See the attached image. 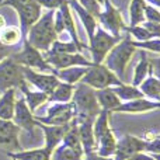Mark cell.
Listing matches in <instances>:
<instances>
[{
    "instance_id": "1",
    "label": "cell",
    "mask_w": 160,
    "mask_h": 160,
    "mask_svg": "<svg viewBox=\"0 0 160 160\" xmlns=\"http://www.w3.org/2000/svg\"><path fill=\"white\" fill-rule=\"evenodd\" d=\"M53 16L55 10H48L45 14H41L39 20L27 32V41L38 51H49L51 45L58 39V34L53 28Z\"/></svg>"
},
{
    "instance_id": "2",
    "label": "cell",
    "mask_w": 160,
    "mask_h": 160,
    "mask_svg": "<svg viewBox=\"0 0 160 160\" xmlns=\"http://www.w3.org/2000/svg\"><path fill=\"white\" fill-rule=\"evenodd\" d=\"M135 51H136V48L133 45L132 39L129 37H125V38L119 39L112 47V49L107 53L102 65L107 69H110L122 82L125 76V69H127L129 61L132 59Z\"/></svg>"
},
{
    "instance_id": "3",
    "label": "cell",
    "mask_w": 160,
    "mask_h": 160,
    "mask_svg": "<svg viewBox=\"0 0 160 160\" xmlns=\"http://www.w3.org/2000/svg\"><path fill=\"white\" fill-rule=\"evenodd\" d=\"M70 101L75 107V117L73 118H86V117L96 118L101 111L96 97V90L82 82H79L78 86L75 87Z\"/></svg>"
},
{
    "instance_id": "4",
    "label": "cell",
    "mask_w": 160,
    "mask_h": 160,
    "mask_svg": "<svg viewBox=\"0 0 160 160\" xmlns=\"http://www.w3.org/2000/svg\"><path fill=\"white\" fill-rule=\"evenodd\" d=\"M121 38L111 35L110 32L104 30L102 27L97 25V30L94 35L88 39V49L91 52V62L94 65H101L104 62L107 53L112 49V47Z\"/></svg>"
},
{
    "instance_id": "5",
    "label": "cell",
    "mask_w": 160,
    "mask_h": 160,
    "mask_svg": "<svg viewBox=\"0 0 160 160\" xmlns=\"http://www.w3.org/2000/svg\"><path fill=\"white\" fill-rule=\"evenodd\" d=\"M82 83L90 86L94 90H101V88L114 87V86H119L124 82H121L110 69L104 66V65H93L88 68L87 73L83 76L80 80Z\"/></svg>"
},
{
    "instance_id": "6",
    "label": "cell",
    "mask_w": 160,
    "mask_h": 160,
    "mask_svg": "<svg viewBox=\"0 0 160 160\" xmlns=\"http://www.w3.org/2000/svg\"><path fill=\"white\" fill-rule=\"evenodd\" d=\"M97 18L100 21V27H102L107 32L117 38H121V31L127 28L121 11L111 3V0H104L101 13Z\"/></svg>"
},
{
    "instance_id": "7",
    "label": "cell",
    "mask_w": 160,
    "mask_h": 160,
    "mask_svg": "<svg viewBox=\"0 0 160 160\" xmlns=\"http://www.w3.org/2000/svg\"><path fill=\"white\" fill-rule=\"evenodd\" d=\"M14 62H17L18 65L24 68H30V69H38L41 72H51L53 73V68L45 61L44 55L41 53V51H38L37 48H34L30 42L25 39L24 41V49L21 52L13 55Z\"/></svg>"
},
{
    "instance_id": "8",
    "label": "cell",
    "mask_w": 160,
    "mask_h": 160,
    "mask_svg": "<svg viewBox=\"0 0 160 160\" xmlns=\"http://www.w3.org/2000/svg\"><path fill=\"white\" fill-rule=\"evenodd\" d=\"M25 83L22 75V66L14 62L11 58L0 61V93H4L8 88L20 87Z\"/></svg>"
},
{
    "instance_id": "9",
    "label": "cell",
    "mask_w": 160,
    "mask_h": 160,
    "mask_svg": "<svg viewBox=\"0 0 160 160\" xmlns=\"http://www.w3.org/2000/svg\"><path fill=\"white\" fill-rule=\"evenodd\" d=\"M75 117V107L72 102H55L48 108V115L37 118L35 121L44 125H68Z\"/></svg>"
},
{
    "instance_id": "10",
    "label": "cell",
    "mask_w": 160,
    "mask_h": 160,
    "mask_svg": "<svg viewBox=\"0 0 160 160\" xmlns=\"http://www.w3.org/2000/svg\"><path fill=\"white\" fill-rule=\"evenodd\" d=\"M45 61L51 65L55 70L59 69H66V68L72 66H93V62L87 61L80 52L76 53H52V52H45L44 55Z\"/></svg>"
},
{
    "instance_id": "11",
    "label": "cell",
    "mask_w": 160,
    "mask_h": 160,
    "mask_svg": "<svg viewBox=\"0 0 160 160\" xmlns=\"http://www.w3.org/2000/svg\"><path fill=\"white\" fill-rule=\"evenodd\" d=\"M22 75H24L25 80H28L39 91L48 94V96L55 90V87L61 82L53 73H38L35 70L30 69V68H24V66H22Z\"/></svg>"
},
{
    "instance_id": "12",
    "label": "cell",
    "mask_w": 160,
    "mask_h": 160,
    "mask_svg": "<svg viewBox=\"0 0 160 160\" xmlns=\"http://www.w3.org/2000/svg\"><path fill=\"white\" fill-rule=\"evenodd\" d=\"M145 148H146V141L139 139L136 136L127 135L119 142H117V149L114 153L115 159L114 160H128L135 153L145 152Z\"/></svg>"
},
{
    "instance_id": "13",
    "label": "cell",
    "mask_w": 160,
    "mask_h": 160,
    "mask_svg": "<svg viewBox=\"0 0 160 160\" xmlns=\"http://www.w3.org/2000/svg\"><path fill=\"white\" fill-rule=\"evenodd\" d=\"M20 128L13 121L0 119V146L8 152H18L21 150L18 142Z\"/></svg>"
},
{
    "instance_id": "14",
    "label": "cell",
    "mask_w": 160,
    "mask_h": 160,
    "mask_svg": "<svg viewBox=\"0 0 160 160\" xmlns=\"http://www.w3.org/2000/svg\"><path fill=\"white\" fill-rule=\"evenodd\" d=\"M18 14V18H20V24H21V32L24 35H27L28 30L35 24L37 21L39 20L41 17V4L38 2H32V3H28V4L24 6H18V7H14Z\"/></svg>"
},
{
    "instance_id": "15",
    "label": "cell",
    "mask_w": 160,
    "mask_h": 160,
    "mask_svg": "<svg viewBox=\"0 0 160 160\" xmlns=\"http://www.w3.org/2000/svg\"><path fill=\"white\" fill-rule=\"evenodd\" d=\"M37 125L39 128H42L45 133V148L44 149L47 150L49 155H52V152L56 149L59 143L63 141L66 132L69 131L70 124L68 125H44L41 122L37 121Z\"/></svg>"
},
{
    "instance_id": "16",
    "label": "cell",
    "mask_w": 160,
    "mask_h": 160,
    "mask_svg": "<svg viewBox=\"0 0 160 160\" xmlns=\"http://www.w3.org/2000/svg\"><path fill=\"white\" fill-rule=\"evenodd\" d=\"M14 124L18 128H24L28 132H32L34 128L37 127V121L32 117V112L30 111L27 102L24 98H20L18 101H16V107H14Z\"/></svg>"
},
{
    "instance_id": "17",
    "label": "cell",
    "mask_w": 160,
    "mask_h": 160,
    "mask_svg": "<svg viewBox=\"0 0 160 160\" xmlns=\"http://www.w3.org/2000/svg\"><path fill=\"white\" fill-rule=\"evenodd\" d=\"M160 108V101H153V100L136 98L131 101L121 102L118 107L114 110V112H146L150 110H158Z\"/></svg>"
},
{
    "instance_id": "18",
    "label": "cell",
    "mask_w": 160,
    "mask_h": 160,
    "mask_svg": "<svg viewBox=\"0 0 160 160\" xmlns=\"http://www.w3.org/2000/svg\"><path fill=\"white\" fill-rule=\"evenodd\" d=\"M69 6H70V8H72V10L78 14V17L80 18V21H82L83 27H84L86 34H87L88 39H90L91 37L94 35L96 30H97V20H96V17H93L87 10H84V8L79 4L78 0H69Z\"/></svg>"
},
{
    "instance_id": "19",
    "label": "cell",
    "mask_w": 160,
    "mask_h": 160,
    "mask_svg": "<svg viewBox=\"0 0 160 160\" xmlns=\"http://www.w3.org/2000/svg\"><path fill=\"white\" fill-rule=\"evenodd\" d=\"M117 149V141L114 138L111 129L105 131L104 133L96 139V150L97 155L102 156V158H112Z\"/></svg>"
},
{
    "instance_id": "20",
    "label": "cell",
    "mask_w": 160,
    "mask_h": 160,
    "mask_svg": "<svg viewBox=\"0 0 160 160\" xmlns=\"http://www.w3.org/2000/svg\"><path fill=\"white\" fill-rule=\"evenodd\" d=\"M59 10H61L62 18H63L65 31H68V32H69L72 41L75 42V44L80 48V51H82L83 48H84V44H82V42H80V39H79L78 30H76V22H75V18H73V16H72V8H70V6H69V0H68L66 3H63V4L59 7Z\"/></svg>"
},
{
    "instance_id": "21",
    "label": "cell",
    "mask_w": 160,
    "mask_h": 160,
    "mask_svg": "<svg viewBox=\"0 0 160 160\" xmlns=\"http://www.w3.org/2000/svg\"><path fill=\"white\" fill-rule=\"evenodd\" d=\"M87 70H88L87 66H72V68L59 69V70L53 69V75L61 80V82L75 86L83 79V76L87 73Z\"/></svg>"
},
{
    "instance_id": "22",
    "label": "cell",
    "mask_w": 160,
    "mask_h": 160,
    "mask_svg": "<svg viewBox=\"0 0 160 160\" xmlns=\"http://www.w3.org/2000/svg\"><path fill=\"white\" fill-rule=\"evenodd\" d=\"M96 97L97 101L100 104V108L108 112H112L119 104H121V100L117 97V94L112 91L111 87L107 88H101V90H96Z\"/></svg>"
},
{
    "instance_id": "23",
    "label": "cell",
    "mask_w": 160,
    "mask_h": 160,
    "mask_svg": "<svg viewBox=\"0 0 160 160\" xmlns=\"http://www.w3.org/2000/svg\"><path fill=\"white\" fill-rule=\"evenodd\" d=\"M16 90L14 88H8L3 93L2 98H0V119L4 121H11L14 115V107H16Z\"/></svg>"
},
{
    "instance_id": "24",
    "label": "cell",
    "mask_w": 160,
    "mask_h": 160,
    "mask_svg": "<svg viewBox=\"0 0 160 160\" xmlns=\"http://www.w3.org/2000/svg\"><path fill=\"white\" fill-rule=\"evenodd\" d=\"M139 90L148 98L153 101H160V80L155 78L152 73L139 84Z\"/></svg>"
},
{
    "instance_id": "25",
    "label": "cell",
    "mask_w": 160,
    "mask_h": 160,
    "mask_svg": "<svg viewBox=\"0 0 160 160\" xmlns=\"http://www.w3.org/2000/svg\"><path fill=\"white\" fill-rule=\"evenodd\" d=\"M149 75H150V61L146 55V51H142L141 59H139L138 65H136V68H135V72H133L132 86L139 87V84H141Z\"/></svg>"
},
{
    "instance_id": "26",
    "label": "cell",
    "mask_w": 160,
    "mask_h": 160,
    "mask_svg": "<svg viewBox=\"0 0 160 160\" xmlns=\"http://www.w3.org/2000/svg\"><path fill=\"white\" fill-rule=\"evenodd\" d=\"M73 90H75L73 84L59 82V84L55 87V90L48 96V100L52 102H70L73 96Z\"/></svg>"
},
{
    "instance_id": "27",
    "label": "cell",
    "mask_w": 160,
    "mask_h": 160,
    "mask_svg": "<svg viewBox=\"0 0 160 160\" xmlns=\"http://www.w3.org/2000/svg\"><path fill=\"white\" fill-rule=\"evenodd\" d=\"M112 91L117 94L121 101H131V100H136V98H143V94L142 91L139 90V87H135V86H131V84H119V86H114Z\"/></svg>"
},
{
    "instance_id": "28",
    "label": "cell",
    "mask_w": 160,
    "mask_h": 160,
    "mask_svg": "<svg viewBox=\"0 0 160 160\" xmlns=\"http://www.w3.org/2000/svg\"><path fill=\"white\" fill-rule=\"evenodd\" d=\"M20 87H21L22 93L25 94L24 100H25V102H27V105H28L31 112L35 111L37 108H38L41 104H44L45 101H48V94L42 93V91H30L27 88V86H25V83L21 84Z\"/></svg>"
},
{
    "instance_id": "29",
    "label": "cell",
    "mask_w": 160,
    "mask_h": 160,
    "mask_svg": "<svg viewBox=\"0 0 160 160\" xmlns=\"http://www.w3.org/2000/svg\"><path fill=\"white\" fill-rule=\"evenodd\" d=\"M145 0H131L129 4V25H138L145 21Z\"/></svg>"
},
{
    "instance_id": "30",
    "label": "cell",
    "mask_w": 160,
    "mask_h": 160,
    "mask_svg": "<svg viewBox=\"0 0 160 160\" xmlns=\"http://www.w3.org/2000/svg\"><path fill=\"white\" fill-rule=\"evenodd\" d=\"M83 150L73 149V148L68 146V145H61L56 146L55 153L52 156L51 160H83Z\"/></svg>"
},
{
    "instance_id": "31",
    "label": "cell",
    "mask_w": 160,
    "mask_h": 160,
    "mask_svg": "<svg viewBox=\"0 0 160 160\" xmlns=\"http://www.w3.org/2000/svg\"><path fill=\"white\" fill-rule=\"evenodd\" d=\"M10 156L16 160H51V155L45 149H32L27 152L10 153Z\"/></svg>"
},
{
    "instance_id": "32",
    "label": "cell",
    "mask_w": 160,
    "mask_h": 160,
    "mask_svg": "<svg viewBox=\"0 0 160 160\" xmlns=\"http://www.w3.org/2000/svg\"><path fill=\"white\" fill-rule=\"evenodd\" d=\"M20 37H21V30L18 27H6L0 31V42L6 47H10L14 45L20 41Z\"/></svg>"
},
{
    "instance_id": "33",
    "label": "cell",
    "mask_w": 160,
    "mask_h": 160,
    "mask_svg": "<svg viewBox=\"0 0 160 160\" xmlns=\"http://www.w3.org/2000/svg\"><path fill=\"white\" fill-rule=\"evenodd\" d=\"M47 52H52V53H76V52H80V48L73 41L62 42V41H58V39H56V41L51 45L49 51H47Z\"/></svg>"
},
{
    "instance_id": "34",
    "label": "cell",
    "mask_w": 160,
    "mask_h": 160,
    "mask_svg": "<svg viewBox=\"0 0 160 160\" xmlns=\"http://www.w3.org/2000/svg\"><path fill=\"white\" fill-rule=\"evenodd\" d=\"M125 30L128 31V34L133 37L132 41H136V42H142V41H148V39L153 38L150 35V32L143 27V24H138V25H129L127 27Z\"/></svg>"
},
{
    "instance_id": "35",
    "label": "cell",
    "mask_w": 160,
    "mask_h": 160,
    "mask_svg": "<svg viewBox=\"0 0 160 160\" xmlns=\"http://www.w3.org/2000/svg\"><path fill=\"white\" fill-rule=\"evenodd\" d=\"M132 42H133V45H135V48L160 53V38H150V39H148V41H142V42L132 41Z\"/></svg>"
},
{
    "instance_id": "36",
    "label": "cell",
    "mask_w": 160,
    "mask_h": 160,
    "mask_svg": "<svg viewBox=\"0 0 160 160\" xmlns=\"http://www.w3.org/2000/svg\"><path fill=\"white\" fill-rule=\"evenodd\" d=\"M78 2L84 10H87L88 13L93 17H96V18L100 16V13H101L102 6L100 4V3H97L96 0H78Z\"/></svg>"
},
{
    "instance_id": "37",
    "label": "cell",
    "mask_w": 160,
    "mask_h": 160,
    "mask_svg": "<svg viewBox=\"0 0 160 160\" xmlns=\"http://www.w3.org/2000/svg\"><path fill=\"white\" fill-rule=\"evenodd\" d=\"M145 20L150 22H159L160 24V10L150 4H146V7H145Z\"/></svg>"
},
{
    "instance_id": "38",
    "label": "cell",
    "mask_w": 160,
    "mask_h": 160,
    "mask_svg": "<svg viewBox=\"0 0 160 160\" xmlns=\"http://www.w3.org/2000/svg\"><path fill=\"white\" fill-rule=\"evenodd\" d=\"M41 4V7H47L48 10H58L63 3H66L68 0H37Z\"/></svg>"
},
{
    "instance_id": "39",
    "label": "cell",
    "mask_w": 160,
    "mask_h": 160,
    "mask_svg": "<svg viewBox=\"0 0 160 160\" xmlns=\"http://www.w3.org/2000/svg\"><path fill=\"white\" fill-rule=\"evenodd\" d=\"M143 27L150 32L153 38H160V24L159 22H150V21H143L142 22Z\"/></svg>"
},
{
    "instance_id": "40",
    "label": "cell",
    "mask_w": 160,
    "mask_h": 160,
    "mask_svg": "<svg viewBox=\"0 0 160 160\" xmlns=\"http://www.w3.org/2000/svg\"><path fill=\"white\" fill-rule=\"evenodd\" d=\"M145 152L150 153V155H159L160 153V138H156L150 142H146Z\"/></svg>"
},
{
    "instance_id": "41",
    "label": "cell",
    "mask_w": 160,
    "mask_h": 160,
    "mask_svg": "<svg viewBox=\"0 0 160 160\" xmlns=\"http://www.w3.org/2000/svg\"><path fill=\"white\" fill-rule=\"evenodd\" d=\"M150 73L160 80V58L150 61Z\"/></svg>"
},
{
    "instance_id": "42",
    "label": "cell",
    "mask_w": 160,
    "mask_h": 160,
    "mask_svg": "<svg viewBox=\"0 0 160 160\" xmlns=\"http://www.w3.org/2000/svg\"><path fill=\"white\" fill-rule=\"evenodd\" d=\"M32 2H37V0H4L3 4L11 6V7H18V6H24V4H28V3H32Z\"/></svg>"
},
{
    "instance_id": "43",
    "label": "cell",
    "mask_w": 160,
    "mask_h": 160,
    "mask_svg": "<svg viewBox=\"0 0 160 160\" xmlns=\"http://www.w3.org/2000/svg\"><path fill=\"white\" fill-rule=\"evenodd\" d=\"M128 160H155L150 155H146L145 152H139V153H135L133 156H131Z\"/></svg>"
},
{
    "instance_id": "44",
    "label": "cell",
    "mask_w": 160,
    "mask_h": 160,
    "mask_svg": "<svg viewBox=\"0 0 160 160\" xmlns=\"http://www.w3.org/2000/svg\"><path fill=\"white\" fill-rule=\"evenodd\" d=\"M86 160H114L112 158H102V156L97 155L96 152H91L86 155Z\"/></svg>"
},
{
    "instance_id": "45",
    "label": "cell",
    "mask_w": 160,
    "mask_h": 160,
    "mask_svg": "<svg viewBox=\"0 0 160 160\" xmlns=\"http://www.w3.org/2000/svg\"><path fill=\"white\" fill-rule=\"evenodd\" d=\"M7 56H8V47H6V45H3L0 42V61L6 59Z\"/></svg>"
},
{
    "instance_id": "46",
    "label": "cell",
    "mask_w": 160,
    "mask_h": 160,
    "mask_svg": "<svg viewBox=\"0 0 160 160\" xmlns=\"http://www.w3.org/2000/svg\"><path fill=\"white\" fill-rule=\"evenodd\" d=\"M145 2H146L148 4L153 6V7H156V8H160V0H145Z\"/></svg>"
},
{
    "instance_id": "47",
    "label": "cell",
    "mask_w": 160,
    "mask_h": 160,
    "mask_svg": "<svg viewBox=\"0 0 160 160\" xmlns=\"http://www.w3.org/2000/svg\"><path fill=\"white\" fill-rule=\"evenodd\" d=\"M4 25H6V20H4V17L3 16H0V31L4 28Z\"/></svg>"
},
{
    "instance_id": "48",
    "label": "cell",
    "mask_w": 160,
    "mask_h": 160,
    "mask_svg": "<svg viewBox=\"0 0 160 160\" xmlns=\"http://www.w3.org/2000/svg\"><path fill=\"white\" fill-rule=\"evenodd\" d=\"M152 158L155 160H160V153H159V155H152Z\"/></svg>"
},
{
    "instance_id": "49",
    "label": "cell",
    "mask_w": 160,
    "mask_h": 160,
    "mask_svg": "<svg viewBox=\"0 0 160 160\" xmlns=\"http://www.w3.org/2000/svg\"><path fill=\"white\" fill-rule=\"evenodd\" d=\"M96 2H97V3H100V4L102 6V3H104V0H96Z\"/></svg>"
},
{
    "instance_id": "50",
    "label": "cell",
    "mask_w": 160,
    "mask_h": 160,
    "mask_svg": "<svg viewBox=\"0 0 160 160\" xmlns=\"http://www.w3.org/2000/svg\"><path fill=\"white\" fill-rule=\"evenodd\" d=\"M0 3H3V0H0Z\"/></svg>"
},
{
    "instance_id": "51",
    "label": "cell",
    "mask_w": 160,
    "mask_h": 160,
    "mask_svg": "<svg viewBox=\"0 0 160 160\" xmlns=\"http://www.w3.org/2000/svg\"><path fill=\"white\" fill-rule=\"evenodd\" d=\"M14 160H16V159H14Z\"/></svg>"
}]
</instances>
